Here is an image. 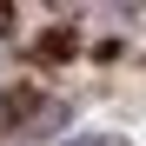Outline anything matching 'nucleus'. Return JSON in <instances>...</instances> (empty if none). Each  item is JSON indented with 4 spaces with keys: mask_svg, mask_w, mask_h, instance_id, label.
<instances>
[{
    "mask_svg": "<svg viewBox=\"0 0 146 146\" xmlns=\"http://www.w3.org/2000/svg\"><path fill=\"white\" fill-rule=\"evenodd\" d=\"M86 146H113V139H86Z\"/></svg>",
    "mask_w": 146,
    "mask_h": 146,
    "instance_id": "1",
    "label": "nucleus"
}]
</instances>
